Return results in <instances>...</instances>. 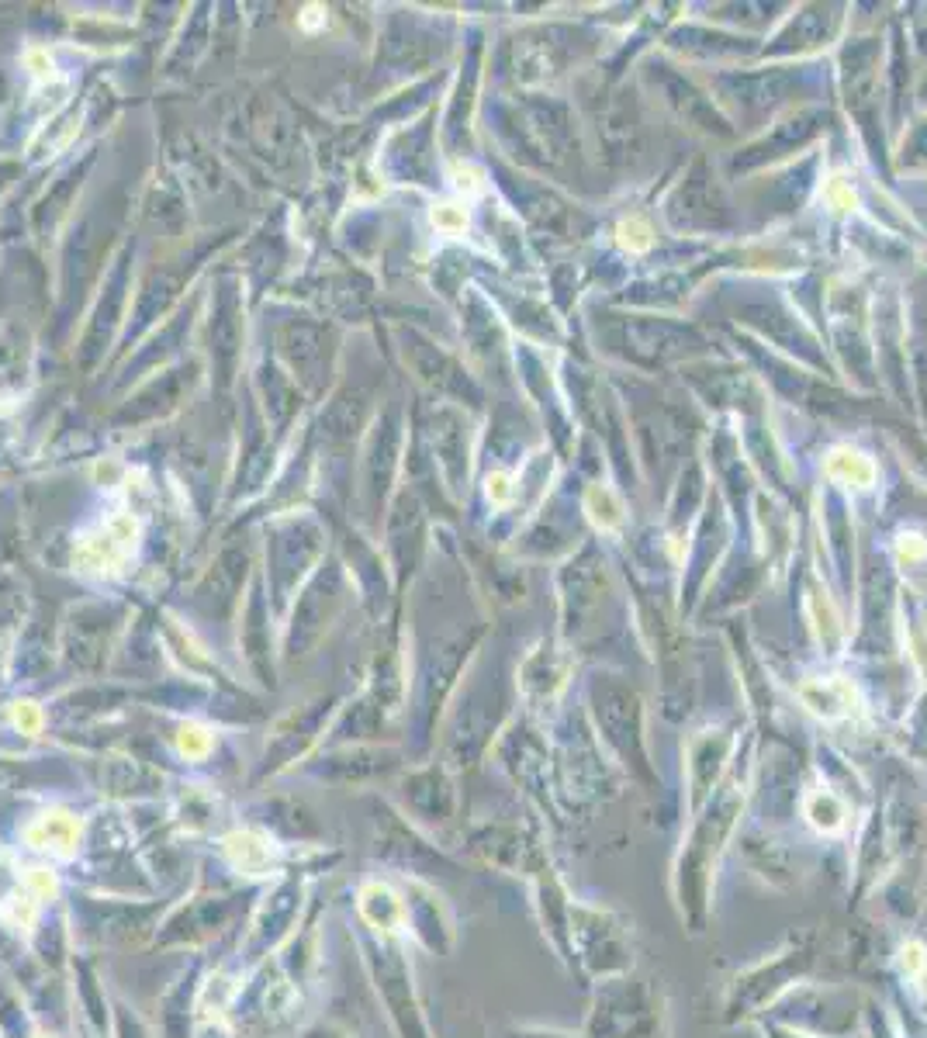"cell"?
I'll use <instances>...</instances> for the list:
<instances>
[{"label": "cell", "mask_w": 927, "mask_h": 1038, "mask_svg": "<svg viewBox=\"0 0 927 1038\" xmlns=\"http://www.w3.org/2000/svg\"><path fill=\"white\" fill-rule=\"evenodd\" d=\"M353 910H357V924L364 931H374V935L384 938H402L409 931V910H405V890H398L395 883L388 879H364L357 886V900H353Z\"/></svg>", "instance_id": "cell-7"}, {"label": "cell", "mask_w": 927, "mask_h": 1038, "mask_svg": "<svg viewBox=\"0 0 927 1038\" xmlns=\"http://www.w3.org/2000/svg\"><path fill=\"white\" fill-rule=\"evenodd\" d=\"M298 1038H353L346 1028L333 1025V1021H312L298 1032Z\"/></svg>", "instance_id": "cell-14"}, {"label": "cell", "mask_w": 927, "mask_h": 1038, "mask_svg": "<svg viewBox=\"0 0 927 1038\" xmlns=\"http://www.w3.org/2000/svg\"><path fill=\"white\" fill-rule=\"evenodd\" d=\"M831 471L838 478L855 481V485H869L872 481V464L865 461L862 454H848V450H838V454L831 457Z\"/></svg>", "instance_id": "cell-11"}, {"label": "cell", "mask_w": 927, "mask_h": 1038, "mask_svg": "<svg viewBox=\"0 0 927 1038\" xmlns=\"http://www.w3.org/2000/svg\"><path fill=\"white\" fill-rule=\"evenodd\" d=\"M243 914V893H225V890H201L184 897L170 914L156 924L153 949H173V952H191L198 955L205 945L222 938L232 924Z\"/></svg>", "instance_id": "cell-4"}, {"label": "cell", "mask_w": 927, "mask_h": 1038, "mask_svg": "<svg viewBox=\"0 0 927 1038\" xmlns=\"http://www.w3.org/2000/svg\"><path fill=\"white\" fill-rule=\"evenodd\" d=\"M18 955H25V942L7 928V921L0 917V966H11Z\"/></svg>", "instance_id": "cell-13"}, {"label": "cell", "mask_w": 927, "mask_h": 1038, "mask_svg": "<svg viewBox=\"0 0 927 1038\" xmlns=\"http://www.w3.org/2000/svg\"><path fill=\"white\" fill-rule=\"evenodd\" d=\"M357 949L395 1032L402 1038H426L416 990H412V969L402 955V938L374 935V931H364L357 924Z\"/></svg>", "instance_id": "cell-2"}, {"label": "cell", "mask_w": 927, "mask_h": 1038, "mask_svg": "<svg viewBox=\"0 0 927 1038\" xmlns=\"http://www.w3.org/2000/svg\"><path fill=\"white\" fill-rule=\"evenodd\" d=\"M198 955H194L191 966L163 990L160 1032H156V1038H191L194 1028H198V990H201V980H205V962H201Z\"/></svg>", "instance_id": "cell-8"}, {"label": "cell", "mask_w": 927, "mask_h": 1038, "mask_svg": "<svg viewBox=\"0 0 927 1038\" xmlns=\"http://www.w3.org/2000/svg\"><path fill=\"white\" fill-rule=\"evenodd\" d=\"M21 841H25L28 852L42 855V859L73 862L84 848V817L66 807L42 810L39 817H32L21 827Z\"/></svg>", "instance_id": "cell-6"}, {"label": "cell", "mask_w": 927, "mask_h": 1038, "mask_svg": "<svg viewBox=\"0 0 927 1038\" xmlns=\"http://www.w3.org/2000/svg\"><path fill=\"white\" fill-rule=\"evenodd\" d=\"M108 1038H156L153 1028L146 1025L135 1007H128L125 1000H111V1035Z\"/></svg>", "instance_id": "cell-10"}, {"label": "cell", "mask_w": 927, "mask_h": 1038, "mask_svg": "<svg viewBox=\"0 0 927 1038\" xmlns=\"http://www.w3.org/2000/svg\"><path fill=\"white\" fill-rule=\"evenodd\" d=\"M14 720H18L21 731H39V724H42V717L35 713L32 703H18V710H14Z\"/></svg>", "instance_id": "cell-15"}, {"label": "cell", "mask_w": 927, "mask_h": 1038, "mask_svg": "<svg viewBox=\"0 0 927 1038\" xmlns=\"http://www.w3.org/2000/svg\"><path fill=\"white\" fill-rule=\"evenodd\" d=\"M70 935L73 945H132L139 938L153 942L156 935V910H163L160 900L146 904L135 897H73Z\"/></svg>", "instance_id": "cell-3"}, {"label": "cell", "mask_w": 927, "mask_h": 1038, "mask_svg": "<svg viewBox=\"0 0 927 1038\" xmlns=\"http://www.w3.org/2000/svg\"><path fill=\"white\" fill-rule=\"evenodd\" d=\"M39 1025L42 1021H35L21 983L11 980L0 966V1038H32Z\"/></svg>", "instance_id": "cell-9"}, {"label": "cell", "mask_w": 927, "mask_h": 1038, "mask_svg": "<svg viewBox=\"0 0 927 1038\" xmlns=\"http://www.w3.org/2000/svg\"><path fill=\"white\" fill-rule=\"evenodd\" d=\"M177 748L184 758H205L211 751V734L198 724H184L177 734Z\"/></svg>", "instance_id": "cell-12"}, {"label": "cell", "mask_w": 927, "mask_h": 1038, "mask_svg": "<svg viewBox=\"0 0 927 1038\" xmlns=\"http://www.w3.org/2000/svg\"><path fill=\"white\" fill-rule=\"evenodd\" d=\"M288 848L284 841H277L267 827L250 824V827H232L218 838L215 852L229 872H236L239 883H274L277 876H284L288 869H295V862H288Z\"/></svg>", "instance_id": "cell-5"}, {"label": "cell", "mask_w": 927, "mask_h": 1038, "mask_svg": "<svg viewBox=\"0 0 927 1038\" xmlns=\"http://www.w3.org/2000/svg\"><path fill=\"white\" fill-rule=\"evenodd\" d=\"M298 862L295 869H288L284 876H277L274 883L267 886L260 900L253 907V917L246 924V935L239 942L236 959L243 962L246 969L260 966L263 959H270L284 942L291 938V931L298 928L301 914H305V897H308V876L312 872H301Z\"/></svg>", "instance_id": "cell-1"}, {"label": "cell", "mask_w": 927, "mask_h": 1038, "mask_svg": "<svg viewBox=\"0 0 927 1038\" xmlns=\"http://www.w3.org/2000/svg\"><path fill=\"white\" fill-rule=\"evenodd\" d=\"M32 1038H63V1035H59V1032H52L49 1025H39V1028H35V1035H32Z\"/></svg>", "instance_id": "cell-17"}, {"label": "cell", "mask_w": 927, "mask_h": 1038, "mask_svg": "<svg viewBox=\"0 0 927 1038\" xmlns=\"http://www.w3.org/2000/svg\"><path fill=\"white\" fill-rule=\"evenodd\" d=\"M914 980H917V990H921V994L927 997V962H924V966L914 973Z\"/></svg>", "instance_id": "cell-16"}]
</instances>
